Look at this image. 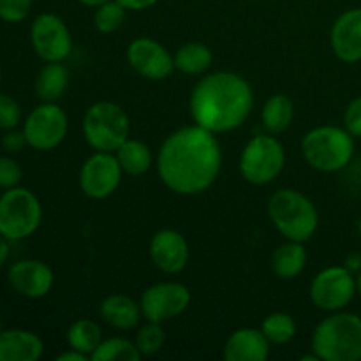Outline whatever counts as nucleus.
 I'll return each instance as SVG.
<instances>
[{"label":"nucleus","instance_id":"13","mask_svg":"<svg viewBox=\"0 0 361 361\" xmlns=\"http://www.w3.org/2000/svg\"><path fill=\"white\" fill-rule=\"evenodd\" d=\"M123 169L111 152H95L80 169V189L90 200H106L118 189Z\"/></svg>","mask_w":361,"mask_h":361},{"label":"nucleus","instance_id":"7","mask_svg":"<svg viewBox=\"0 0 361 361\" xmlns=\"http://www.w3.org/2000/svg\"><path fill=\"white\" fill-rule=\"evenodd\" d=\"M42 222L39 197L27 187H13L0 194V235L9 242L28 238Z\"/></svg>","mask_w":361,"mask_h":361},{"label":"nucleus","instance_id":"39","mask_svg":"<svg viewBox=\"0 0 361 361\" xmlns=\"http://www.w3.org/2000/svg\"><path fill=\"white\" fill-rule=\"evenodd\" d=\"M345 268H348V270H351L353 274H355V271H361V256H358V254H353V256H349L348 259H345V264H344Z\"/></svg>","mask_w":361,"mask_h":361},{"label":"nucleus","instance_id":"43","mask_svg":"<svg viewBox=\"0 0 361 361\" xmlns=\"http://www.w3.org/2000/svg\"><path fill=\"white\" fill-rule=\"evenodd\" d=\"M0 85H2V66H0Z\"/></svg>","mask_w":361,"mask_h":361},{"label":"nucleus","instance_id":"11","mask_svg":"<svg viewBox=\"0 0 361 361\" xmlns=\"http://www.w3.org/2000/svg\"><path fill=\"white\" fill-rule=\"evenodd\" d=\"M30 42L35 55L44 62H63L73 51L69 27L60 16L42 13L30 27Z\"/></svg>","mask_w":361,"mask_h":361},{"label":"nucleus","instance_id":"34","mask_svg":"<svg viewBox=\"0 0 361 361\" xmlns=\"http://www.w3.org/2000/svg\"><path fill=\"white\" fill-rule=\"evenodd\" d=\"M344 129L353 137H361V95L355 97L344 111Z\"/></svg>","mask_w":361,"mask_h":361},{"label":"nucleus","instance_id":"24","mask_svg":"<svg viewBox=\"0 0 361 361\" xmlns=\"http://www.w3.org/2000/svg\"><path fill=\"white\" fill-rule=\"evenodd\" d=\"M123 173L130 176H141L154 164V155L150 147L140 140H126L115 152Z\"/></svg>","mask_w":361,"mask_h":361},{"label":"nucleus","instance_id":"30","mask_svg":"<svg viewBox=\"0 0 361 361\" xmlns=\"http://www.w3.org/2000/svg\"><path fill=\"white\" fill-rule=\"evenodd\" d=\"M136 345L140 349L141 356H154L164 348L166 344V334L161 323H152L147 321V324L137 330L136 334Z\"/></svg>","mask_w":361,"mask_h":361},{"label":"nucleus","instance_id":"42","mask_svg":"<svg viewBox=\"0 0 361 361\" xmlns=\"http://www.w3.org/2000/svg\"><path fill=\"white\" fill-rule=\"evenodd\" d=\"M4 330V321H2V316H0V331Z\"/></svg>","mask_w":361,"mask_h":361},{"label":"nucleus","instance_id":"38","mask_svg":"<svg viewBox=\"0 0 361 361\" xmlns=\"http://www.w3.org/2000/svg\"><path fill=\"white\" fill-rule=\"evenodd\" d=\"M9 254H11L9 240L4 238V236L0 235V268L6 267L7 259H9Z\"/></svg>","mask_w":361,"mask_h":361},{"label":"nucleus","instance_id":"14","mask_svg":"<svg viewBox=\"0 0 361 361\" xmlns=\"http://www.w3.org/2000/svg\"><path fill=\"white\" fill-rule=\"evenodd\" d=\"M127 62L140 76L161 81L171 76L175 71L173 55L150 37H137L127 48Z\"/></svg>","mask_w":361,"mask_h":361},{"label":"nucleus","instance_id":"6","mask_svg":"<svg viewBox=\"0 0 361 361\" xmlns=\"http://www.w3.org/2000/svg\"><path fill=\"white\" fill-rule=\"evenodd\" d=\"M83 136L95 152L115 154L120 145L129 140L130 120L126 109L111 101H99L83 116Z\"/></svg>","mask_w":361,"mask_h":361},{"label":"nucleus","instance_id":"28","mask_svg":"<svg viewBox=\"0 0 361 361\" xmlns=\"http://www.w3.org/2000/svg\"><path fill=\"white\" fill-rule=\"evenodd\" d=\"M261 331L270 344L286 345L295 338L296 323L289 314L274 312L264 317L263 323H261Z\"/></svg>","mask_w":361,"mask_h":361},{"label":"nucleus","instance_id":"22","mask_svg":"<svg viewBox=\"0 0 361 361\" xmlns=\"http://www.w3.org/2000/svg\"><path fill=\"white\" fill-rule=\"evenodd\" d=\"M71 73L63 62H46L35 78V94L42 102H56L69 88Z\"/></svg>","mask_w":361,"mask_h":361},{"label":"nucleus","instance_id":"20","mask_svg":"<svg viewBox=\"0 0 361 361\" xmlns=\"http://www.w3.org/2000/svg\"><path fill=\"white\" fill-rule=\"evenodd\" d=\"M99 314L106 324L122 331L134 330L143 317L140 303L127 295L106 296L99 307Z\"/></svg>","mask_w":361,"mask_h":361},{"label":"nucleus","instance_id":"26","mask_svg":"<svg viewBox=\"0 0 361 361\" xmlns=\"http://www.w3.org/2000/svg\"><path fill=\"white\" fill-rule=\"evenodd\" d=\"M102 342V331L95 321L92 319H76L67 330V344L76 351L92 356V353L99 348Z\"/></svg>","mask_w":361,"mask_h":361},{"label":"nucleus","instance_id":"16","mask_svg":"<svg viewBox=\"0 0 361 361\" xmlns=\"http://www.w3.org/2000/svg\"><path fill=\"white\" fill-rule=\"evenodd\" d=\"M7 282L25 298H44L55 284L53 270L37 259L16 261L7 270Z\"/></svg>","mask_w":361,"mask_h":361},{"label":"nucleus","instance_id":"4","mask_svg":"<svg viewBox=\"0 0 361 361\" xmlns=\"http://www.w3.org/2000/svg\"><path fill=\"white\" fill-rule=\"evenodd\" d=\"M268 217L286 240L305 243L319 228V212L303 192L281 189L268 201Z\"/></svg>","mask_w":361,"mask_h":361},{"label":"nucleus","instance_id":"17","mask_svg":"<svg viewBox=\"0 0 361 361\" xmlns=\"http://www.w3.org/2000/svg\"><path fill=\"white\" fill-rule=\"evenodd\" d=\"M330 44L335 56L345 63L361 60V7L349 9L335 20L330 30Z\"/></svg>","mask_w":361,"mask_h":361},{"label":"nucleus","instance_id":"35","mask_svg":"<svg viewBox=\"0 0 361 361\" xmlns=\"http://www.w3.org/2000/svg\"><path fill=\"white\" fill-rule=\"evenodd\" d=\"M25 147H28V143H27V137H25L23 129L6 130V134H4L2 137L4 150L9 152V154H20Z\"/></svg>","mask_w":361,"mask_h":361},{"label":"nucleus","instance_id":"19","mask_svg":"<svg viewBox=\"0 0 361 361\" xmlns=\"http://www.w3.org/2000/svg\"><path fill=\"white\" fill-rule=\"evenodd\" d=\"M42 353L44 344L34 331L21 328L0 331V361H37Z\"/></svg>","mask_w":361,"mask_h":361},{"label":"nucleus","instance_id":"27","mask_svg":"<svg viewBox=\"0 0 361 361\" xmlns=\"http://www.w3.org/2000/svg\"><path fill=\"white\" fill-rule=\"evenodd\" d=\"M140 358L141 353L136 342H130L123 337L102 341L90 356L92 361H137Z\"/></svg>","mask_w":361,"mask_h":361},{"label":"nucleus","instance_id":"8","mask_svg":"<svg viewBox=\"0 0 361 361\" xmlns=\"http://www.w3.org/2000/svg\"><path fill=\"white\" fill-rule=\"evenodd\" d=\"M286 166L284 145L270 134H257L243 147L238 168L243 178L252 185L271 183Z\"/></svg>","mask_w":361,"mask_h":361},{"label":"nucleus","instance_id":"3","mask_svg":"<svg viewBox=\"0 0 361 361\" xmlns=\"http://www.w3.org/2000/svg\"><path fill=\"white\" fill-rule=\"evenodd\" d=\"M312 351L321 361L361 360V316L330 312L312 334Z\"/></svg>","mask_w":361,"mask_h":361},{"label":"nucleus","instance_id":"40","mask_svg":"<svg viewBox=\"0 0 361 361\" xmlns=\"http://www.w3.org/2000/svg\"><path fill=\"white\" fill-rule=\"evenodd\" d=\"M80 4H83V6H88V7H99L101 4L108 2V0H78Z\"/></svg>","mask_w":361,"mask_h":361},{"label":"nucleus","instance_id":"44","mask_svg":"<svg viewBox=\"0 0 361 361\" xmlns=\"http://www.w3.org/2000/svg\"><path fill=\"white\" fill-rule=\"evenodd\" d=\"M358 231H360V235H361V217H360V221H358Z\"/></svg>","mask_w":361,"mask_h":361},{"label":"nucleus","instance_id":"1","mask_svg":"<svg viewBox=\"0 0 361 361\" xmlns=\"http://www.w3.org/2000/svg\"><path fill=\"white\" fill-rule=\"evenodd\" d=\"M221 166V143L214 133L196 123L169 134L157 154V173L162 183L182 196H196L210 189Z\"/></svg>","mask_w":361,"mask_h":361},{"label":"nucleus","instance_id":"9","mask_svg":"<svg viewBox=\"0 0 361 361\" xmlns=\"http://www.w3.org/2000/svg\"><path fill=\"white\" fill-rule=\"evenodd\" d=\"M21 129L28 147L39 152H49L66 140L69 118L56 102H42L28 113Z\"/></svg>","mask_w":361,"mask_h":361},{"label":"nucleus","instance_id":"32","mask_svg":"<svg viewBox=\"0 0 361 361\" xmlns=\"http://www.w3.org/2000/svg\"><path fill=\"white\" fill-rule=\"evenodd\" d=\"M32 0H0V20L21 23L30 14Z\"/></svg>","mask_w":361,"mask_h":361},{"label":"nucleus","instance_id":"2","mask_svg":"<svg viewBox=\"0 0 361 361\" xmlns=\"http://www.w3.org/2000/svg\"><path fill=\"white\" fill-rule=\"evenodd\" d=\"M254 106L252 87L245 78L229 71L207 74L197 81L189 99L194 123L214 134L242 127Z\"/></svg>","mask_w":361,"mask_h":361},{"label":"nucleus","instance_id":"33","mask_svg":"<svg viewBox=\"0 0 361 361\" xmlns=\"http://www.w3.org/2000/svg\"><path fill=\"white\" fill-rule=\"evenodd\" d=\"M23 178V171H21L20 164L14 161L13 157L2 155L0 157V189L7 190L18 187Z\"/></svg>","mask_w":361,"mask_h":361},{"label":"nucleus","instance_id":"12","mask_svg":"<svg viewBox=\"0 0 361 361\" xmlns=\"http://www.w3.org/2000/svg\"><path fill=\"white\" fill-rule=\"evenodd\" d=\"M190 305V291L180 282H159L143 291L141 314L152 323H166L182 316Z\"/></svg>","mask_w":361,"mask_h":361},{"label":"nucleus","instance_id":"41","mask_svg":"<svg viewBox=\"0 0 361 361\" xmlns=\"http://www.w3.org/2000/svg\"><path fill=\"white\" fill-rule=\"evenodd\" d=\"M356 293L361 296V271L356 275Z\"/></svg>","mask_w":361,"mask_h":361},{"label":"nucleus","instance_id":"15","mask_svg":"<svg viewBox=\"0 0 361 361\" xmlns=\"http://www.w3.org/2000/svg\"><path fill=\"white\" fill-rule=\"evenodd\" d=\"M150 259L161 271L169 275L180 274L189 263L190 250L185 236L176 229H161L155 233L148 245Z\"/></svg>","mask_w":361,"mask_h":361},{"label":"nucleus","instance_id":"31","mask_svg":"<svg viewBox=\"0 0 361 361\" xmlns=\"http://www.w3.org/2000/svg\"><path fill=\"white\" fill-rule=\"evenodd\" d=\"M20 123H23V113H21L20 102L11 97V95L0 94V129H18Z\"/></svg>","mask_w":361,"mask_h":361},{"label":"nucleus","instance_id":"36","mask_svg":"<svg viewBox=\"0 0 361 361\" xmlns=\"http://www.w3.org/2000/svg\"><path fill=\"white\" fill-rule=\"evenodd\" d=\"M116 2L122 4L127 11H145L148 7L155 6L159 0H116Z\"/></svg>","mask_w":361,"mask_h":361},{"label":"nucleus","instance_id":"18","mask_svg":"<svg viewBox=\"0 0 361 361\" xmlns=\"http://www.w3.org/2000/svg\"><path fill=\"white\" fill-rule=\"evenodd\" d=\"M270 342L261 328H240L224 345L226 361H264L270 356Z\"/></svg>","mask_w":361,"mask_h":361},{"label":"nucleus","instance_id":"37","mask_svg":"<svg viewBox=\"0 0 361 361\" xmlns=\"http://www.w3.org/2000/svg\"><path fill=\"white\" fill-rule=\"evenodd\" d=\"M90 360V356L85 355V353L81 351H76V349L71 348L69 351L62 353V355L56 356V361H87Z\"/></svg>","mask_w":361,"mask_h":361},{"label":"nucleus","instance_id":"23","mask_svg":"<svg viewBox=\"0 0 361 361\" xmlns=\"http://www.w3.org/2000/svg\"><path fill=\"white\" fill-rule=\"evenodd\" d=\"M295 118V102L284 94H275L263 104L261 122L270 134H281L288 129Z\"/></svg>","mask_w":361,"mask_h":361},{"label":"nucleus","instance_id":"5","mask_svg":"<svg viewBox=\"0 0 361 361\" xmlns=\"http://www.w3.org/2000/svg\"><path fill=\"white\" fill-rule=\"evenodd\" d=\"M303 159L321 173H337L355 155V137L337 126H321L309 130L302 140Z\"/></svg>","mask_w":361,"mask_h":361},{"label":"nucleus","instance_id":"10","mask_svg":"<svg viewBox=\"0 0 361 361\" xmlns=\"http://www.w3.org/2000/svg\"><path fill=\"white\" fill-rule=\"evenodd\" d=\"M356 295V277L345 267L324 268L310 284V300L324 312L344 310Z\"/></svg>","mask_w":361,"mask_h":361},{"label":"nucleus","instance_id":"21","mask_svg":"<svg viewBox=\"0 0 361 361\" xmlns=\"http://www.w3.org/2000/svg\"><path fill=\"white\" fill-rule=\"evenodd\" d=\"M307 249L302 242L288 240L279 245L271 256V270L282 281H293L307 267Z\"/></svg>","mask_w":361,"mask_h":361},{"label":"nucleus","instance_id":"29","mask_svg":"<svg viewBox=\"0 0 361 361\" xmlns=\"http://www.w3.org/2000/svg\"><path fill=\"white\" fill-rule=\"evenodd\" d=\"M126 7L116 0H108V2L101 4L99 7H95L94 27L101 34H113L126 21Z\"/></svg>","mask_w":361,"mask_h":361},{"label":"nucleus","instance_id":"25","mask_svg":"<svg viewBox=\"0 0 361 361\" xmlns=\"http://www.w3.org/2000/svg\"><path fill=\"white\" fill-rule=\"evenodd\" d=\"M173 60H175V69H178L180 73L196 76L210 69L214 53L203 42H185L176 49Z\"/></svg>","mask_w":361,"mask_h":361}]
</instances>
